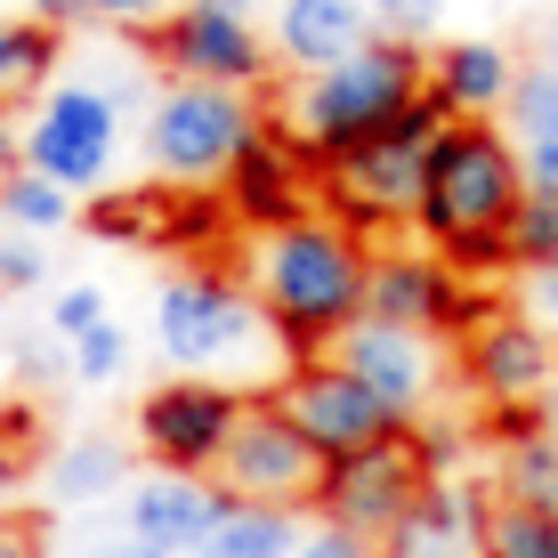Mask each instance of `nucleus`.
Here are the masks:
<instances>
[{"instance_id":"6e6552de","label":"nucleus","mask_w":558,"mask_h":558,"mask_svg":"<svg viewBox=\"0 0 558 558\" xmlns=\"http://www.w3.org/2000/svg\"><path fill=\"white\" fill-rule=\"evenodd\" d=\"M146 41L195 89H259L267 65H276V41L252 25L243 0H186V9H170L162 25L146 33Z\"/></svg>"},{"instance_id":"20e7f679","label":"nucleus","mask_w":558,"mask_h":558,"mask_svg":"<svg viewBox=\"0 0 558 558\" xmlns=\"http://www.w3.org/2000/svg\"><path fill=\"white\" fill-rule=\"evenodd\" d=\"M446 130H453V106L437 98V89H421V106H413L397 130H380L373 146H356V154H340V162H324V170H316V195L332 203L324 219L349 227V235L413 219V203H421V170H429V146L446 138Z\"/></svg>"},{"instance_id":"f3484780","label":"nucleus","mask_w":558,"mask_h":558,"mask_svg":"<svg viewBox=\"0 0 558 558\" xmlns=\"http://www.w3.org/2000/svg\"><path fill=\"white\" fill-rule=\"evenodd\" d=\"M332 364H349V373L364 380V389L380 397L389 413H421V397H429V380H437V349H429V332H397V324H373L364 316L349 340H340V356Z\"/></svg>"},{"instance_id":"412c9836","label":"nucleus","mask_w":558,"mask_h":558,"mask_svg":"<svg viewBox=\"0 0 558 558\" xmlns=\"http://www.w3.org/2000/svg\"><path fill=\"white\" fill-rule=\"evenodd\" d=\"M57 49H65V25H41V16H25V25H0V113L41 98L49 73H57Z\"/></svg>"},{"instance_id":"bb28decb","label":"nucleus","mask_w":558,"mask_h":558,"mask_svg":"<svg viewBox=\"0 0 558 558\" xmlns=\"http://www.w3.org/2000/svg\"><path fill=\"white\" fill-rule=\"evenodd\" d=\"M0 219H9V227H65L73 219V195H65V186H49L41 170L16 162L9 179H0Z\"/></svg>"},{"instance_id":"9b49d317","label":"nucleus","mask_w":558,"mask_h":558,"mask_svg":"<svg viewBox=\"0 0 558 558\" xmlns=\"http://www.w3.org/2000/svg\"><path fill=\"white\" fill-rule=\"evenodd\" d=\"M235 421H243L235 389H219V380H203V373H179L138 405V446L162 461V477H210L219 453H227V437H235Z\"/></svg>"},{"instance_id":"6ab92c4d","label":"nucleus","mask_w":558,"mask_h":558,"mask_svg":"<svg viewBox=\"0 0 558 558\" xmlns=\"http://www.w3.org/2000/svg\"><path fill=\"white\" fill-rule=\"evenodd\" d=\"M227 494L210 486V477H146L138 494H130V534H138L146 550L179 558V550H203L210 526H219Z\"/></svg>"},{"instance_id":"37998d69","label":"nucleus","mask_w":558,"mask_h":558,"mask_svg":"<svg viewBox=\"0 0 558 558\" xmlns=\"http://www.w3.org/2000/svg\"><path fill=\"white\" fill-rule=\"evenodd\" d=\"M16 154H25V146L9 138V113H0V179H9V170H16Z\"/></svg>"},{"instance_id":"f704fd0d","label":"nucleus","mask_w":558,"mask_h":558,"mask_svg":"<svg viewBox=\"0 0 558 558\" xmlns=\"http://www.w3.org/2000/svg\"><path fill=\"white\" fill-rule=\"evenodd\" d=\"M0 558H41V518H33V510L0 518Z\"/></svg>"},{"instance_id":"f8f14e48","label":"nucleus","mask_w":558,"mask_h":558,"mask_svg":"<svg viewBox=\"0 0 558 558\" xmlns=\"http://www.w3.org/2000/svg\"><path fill=\"white\" fill-rule=\"evenodd\" d=\"M25 170H41L49 186H65V195H82V186L106 179L113 162V98L89 82L57 89V98H41V113H33L25 130V154H16Z\"/></svg>"},{"instance_id":"9d476101","label":"nucleus","mask_w":558,"mask_h":558,"mask_svg":"<svg viewBox=\"0 0 558 558\" xmlns=\"http://www.w3.org/2000/svg\"><path fill=\"white\" fill-rule=\"evenodd\" d=\"M364 316L373 324H397V332H453V340H477L502 300L461 283L446 259L429 252H397V259H373V292H364Z\"/></svg>"},{"instance_id":"393cba45","label":"nucleus","mask_w":558,"mask_h":558,"mask_svg":"<svg viewBox=\"0 0 558 558\" xmlns=\"http://www.w3.org/2000/svg\"><path fill=\"white\" fill-rule=\"evenodd\" d=\"M170 203H179L170 186L162 195H113V203L89 210V235H106V243H154L162 235L170 243Z\"/></svg>"},{"instance_id":"2eb2a0df","label":"nucleus","mask_w":558,"mask_h":558,"mask_svg":"<svg viewBox=\"0 0 558 558\" xmlns=\"http://www.w3.org/2000/svg\"><path fill=\"white\" fill-rule=\"evenodd\" d=\"M461 373H470V389L494 405H543V397L558 389V340L543 332V324L526 316H494L477 340H461Z\"/></svg>"},{"instance_id":"79ce46f5","label":"nucleus","mask_w":558,"mask_h":558,"mask_svg":"<svg viewBox=\"0 0 558 558\" xmlns=\"http://www.w3.org/2000/svg\"><path fill=\"white\" fill-rule=\"evenodd\" d=\"M49 373H65V356H49L41 340H25V380H49Z\"/></svg>"},{"instance_id":"4c0bfd02","label":"nucleus","mask_w":558,"mask_h":558,"mask_svg":"<svg viewBox=\"0 0 558 558\" xmlns=\"http://www.w3.org/2000/svg\"><path fill=\"white\" fill-rule=\"evenodd\" d=\"M292 558H380V550H364V543H349V534H332V526H324V534H307V543H300Z\"/></svg>"},{"instance_id":"a19ab883","label":"nucleus","mask_w":558,"mask_h":558,"mask_svg":"<svg viewBox=\"0 0 558 558\" xmlns=\"http://www.w3.org/2000/svg\"><path fill=\"white\" fill-rule=\"evenodd\" d=\"M33 16L41 25H73V16H89V0H33Z\"/></svg>"},{"instance_id":"aec40b11","label":"nucleus","mask_w":558,"mask_h":558,"mask_svg":"<svg viewBox=\"0 0 558 558\" xmlns=\"http://www.w3.org/2000/svg\"><path fill=\"white\" fill-rule=\"evenodd\" d=\"M510 57L494 41H446L429 57V89L453 106V122H486L494 106H510Z\"/></svg>"},{"instance_id":"72a5a7b5","label":"nucleus","mask_w":558,"mask_h":558,"mask_svg":"<svg viewBox=\"0 0 558 558\" xmlns=\"http://www.w3.org/2000/svg\"><path fill=\"white\" fill-rule=\"evenodd\" d=\"M0 283H41V252H33V235H0Z\"/></svg>"},{"instance_id":"dca6fc26","label":"nucleus","mask_w":558,"mask_h":558,"mask_svg":"<svg viewBox=\"0 0 558 558\" xmlns=\"http://www.w3.org/2000/svg\"><path fill=\"white\" fill-rule=\"evenodd\" d=\"M486 510H494V494L477 477H429V494L380 543V558H477L486 550Z\"/></svg>"},{"instance_id":"b1692460","label":"nucleus","mask_w":558,"mask_h":558,"mask_svg":"<svg viewBox=\"0 0 558 558\" xmlns=\"http://www.w3.org/2000/svg\"><path fill=\"white\" fill-rule=\"evenodd\" d=\"M477 558H558V518L510 502V494H494L486 510V550Z\"/></svg>"},{"instance_id":"4468645a","label":"nucleus","mask_w":558,"mask_h":558,"mask_svg":"<svg viewBox=\"0 0 558 558\" xmlns=\"http://www.w3.org/2000/svg\"><path fill=\"white\" fill-rule=\"evenodd\" d=\"M307 179H316V162H307L276 122H259V138L227 162V219L259 227V243L283 235V227L316 219V210H307Z\"/></svg>"},{"instance_id":"c03bdc74","label":"nucleus","mask_w":558,"mask_h":558,"mask_svg":"<svg viewBox=\"0 0 558 558\" xmlns=\"http://www.w3.org/2000/svg\"><path fill=\"white\" fill-rule=\"evenodd\" d=\"M543 429H550V446H558V389L543 397Z\"/></svg>"},{"instance_id":"423d86ee","label":"nucleus","mask_w":558,"mask_h":558,"mask_svg":"<svg viewBox=\"0 0 558 558\" xmlns=\"http://www.w3.org/2000/svg\"><path fill=\"white\" fill-rule=\"evenodd\" d=\"M437 461L421 453V429L389 437V446H364L349 461H324V486H316V510L332 534H349V543L380 550L397 526H405V510L429 494Z\"/></svg>"},{"instance_id":"ddd939ff","label":"nucleus","mask_w":558,"mask_h":558,"mask_svg":"<svg viewBox=\"0 0 558 558\" xmlns=\"http://www.w3.org/2000/svg\"><path fill=\"white\" fill-rule=\"evenodd\" d=\"M259 300H243L227 276H210V267H186V276L162 283V300H154V332H162V356H179L186 373L210 356H227L243 332H252Z\"/></svg>"},{"instance_id":"7ed1b4c3","label":"nucleus","mask_w":558,"mask_h":558,"mask_svg":"<svg viewBox=\"0 0 558 558\" xmlns=\"http://www.w3.org/2000/svg\"><path fill=\"white\" fill-rule=\"evenodd\" d=\"M421 89H429V57H421V41H397L389 33V41H364L349 65L307 73L267 122L324 170V162H340V154L373 146L380 130H397L421 106Z\"/></svg>"},{"instance_id":"8fccbe9b","label":"nucleus","mask_w":558,"mask_h":558,"mask_svg":"<svg viewBox=\"0 0 558 558\" xmlns=\"http://www.w3.org/2000/svg\"><path fill=\"white\" fill-rule=\"evenodd\" d=\"M0 25H9V16H0Z\"/></svg>"},{"instance_id":"1a4fd4ad","label":"nucleus","mask_w":558,"mask_h":558,"mask_svg":"<svg viewBox=\"0 0 558 558\" xmlns=\"http://www.w3.org/2000/svg\"><path fill=\"white\" fill-rule=\"evenodd\" d=\"M276 413L292 421L307 446H316V461H349V453H364V446H389V437L413 429L405 413H389V405H380V397L349 373V364H332V356L292 364V373H283V389H276Z\"/></svg>"},{"instance_id":"e433bc0d","label":"nucleus","mask_w":558,"mask_h":558,"mask_svg":"<svg viewBox=\"0 0 558 558\" xmlns=\"http://www.w3.org/2000/svg\"><path fill=\"white\" fill-rule=\"evenodd\" d=\"M170 0H89V16H113V25H154Z\"/></svg>"},{"instance_id":"c9c22d12","label":"nucleus","mask_w":558,"mask_h":558,"mask_svg":"<svg viewBox=\"0 0 558 558\" xmlns=\"http://www.w3.org/2000/svg\"><path fill=\"white\" fill-rule=\"evenodd\" d=\"M526 162V195H558V146H518Z\"/></svg>"},{"instance_id":"f257e3e1","label":"nucleus","mask_w":558,"mask_h":558,"mask_svg":"<svg viewBox=\"0 0 558 558\" xmlns=\"http://www.w3.org/2000/svg\"><path fill=\"white\" fill-rule=\"evenodd\" d=\"M526 203V162L494 122H453L446 138L429 146V170H421V203L413 227L429 243V259H446L461 283L510 267V219Z\"/></svg>"},{"instance_id":"2f4dec72","label":"nucleus","mask_w":558,"mask_h":558,"mask_svg":"<svg viewBox=\"0 0 558 558\" xmlns=\"http://www.w3.org/2000/svg\"><path fill=\"white\" fill-rule=\"evenodd\" d=\"M106 324V300L89 292V283H73V292H57V340H89Z\"/></svg>"},{"instance_id":"de8ad7c7","label":"nucleus","mask_w":558,"mask_h":558,"mask_svg":"<svg viewBox=\"0 0 558 558\" xmlns=\"http://www.w3.org/2000/svg\"><path fill=\"white\" fill-rule=\"evenodd\" d=\"M16 486V470H9V453H0V494H9Z\"/></svg>"},{"instance_id":"c85d7f7f","label":"nucleus","mask_w":558,"mask_h":558,"mask_svg":"<svg viewBox=\"0 0 558 558\" xmlns=\"http://www.w3.org/2000/svg\"><path fill=\"white\" fill-rule=\"evenodd\" d=\"M510 267H534V276H550L558 267V195H526L510 219Z\"/></svg>"},{"instance_id":"f03ea898","label":"nucleus","mask_w":558,"mask_h":558,"mask_svg":"<svg viewBox=\"0 0 558 558\" xmlns=\"http://www.w3.org/2000/svg\"><path fill=\"white\" fill-rule=\"evenodd\" d=\"M252 283H259V316L276 324L283 356L316 364L324 349H340L364 324L373 252H364V235H349V227H332V219H300V227H283V235L259 243Z\"/></svg>"},{"instance_id":"c756f323","label":"nucleus","mask_w":558,"mask_h":558,"mask_svg":"<svg viewBox=\"0 0 558 558\" xmlns=\"http://www.w3.org/2000/svg\"><path fill=\"white\" fill-rule=\"evenodd\" d=\"M73 349H82V356H73V373H82V380H122V364H130V332H122V324H98V332L73 340Z\"/></svg>"},{"instance_id":"39448f33","label":"nucleus","mask_w":558,"mask_h":558,"mask_svg":"<svg viewBox=\"0 0 558 558\" xmlns=\"http://www.w3.org/2000/svg\"><path fill=\"white\" fill-rule=\"evenodd\" d=\"M267 113L243 98V89H195V82H170L146 113V162L162 170L170 186H203V179H227L243 146L259 138Z\"/></svg>"},{"instance_id":"7c9ffc66","label":"nucleus","mask_w":558,"mask_h":558,"mask_svg":"<svg viewBox=\"0 0 558 558\" xmlns=\"http://www.w3.org/2000/svg\"><path fill=\"white\" fill-rule=\"evenodd\" d=\"M0 453H9L16 477L41 461V421H33V405H0Z\"/></svg>"},{"instance_id":"58836bf2","label":"nucleus","mask_w":558,"mask_h":558,"mask_svg":"<svg viewBox=\"0 0 558 558\" xmlns=\"http://www.w3.org/2000/svg\"><path fill=\"white\" fill-rule=\"evenodd\" d=\"M526 324H543V332H558V267H550V276H534V300H526Z\"/></svg>"},{"instance_id":"a878e982","label":"nucleus","mask_w":558,"mask_h":558,"mask_svg":"<svg viewBox=\"0 0 558 558\" xmlns=\"http://www.w3.org/2000/svg\"><path fill=\"white\" fill-rule=\"evenodd\" d=\"M502 494L526 502V510H543V518H558V446H550V437L502 453Z\"/></svg>"},{"instance_id":"a18cd8bd","label":"nucleus","mask_w":558,"mask_h":558,"mask_svg":"<svg viewBox=\"0 0 558 558\" xmlns=\"http://www.w3.org/2000/svg\"><path fill=\"white\" fill-rule=\"evenodd\" d=\"M98 558H162V550H146V543H130V550H98Z\"/></svg>"},{"instance_id":"5701e85b","label":"nucleus","mask_w":558,"mask_h":558,"mask_svg":"<svg viewBox=\"0 0 558 558\" xmlns=\"http://www.w3.org/2000/svg\"><path fill=\"white\" fill-rule=\"evenodd\" d=\"M49 477H57V502H98V494L130 486V461L113 437H73V446H57Z\"/></svg>"},{"instance_id":"cd10ccee","label":"nucleus","mask_w":558,"mask_h":558,"mask_svg":"<svg viewBox=\"0 0 558 558\" xmlns=\"http://www.w3.org/2000/svg\"><path fill=\"white\" fill-rule=\"evenodd\" d=\"M510 122L518 146H558V65H534L510 82Z\"/></svg>"},{"instance_id":"4be33fe9","label":"nucleus","mask_w":558,"mask_h":558,"mask_svg":"<svg viewBox=\"0 0 558 558\" xmlns=\"http://www.w3.org/2000/svg\"><path fill=\"white\" fill-rule=\"evenodd\" d=\"M300 550V518L292 510H259V502H227L210 543L195 558H292Z\"/></svg>"},{"instance_id":"0eeeda50","label":"nucleus","mask_w":558,"mask_h":558,"mask_svg":"<svg viewBox=\"0 0 558 558\" xmlns=\"http://www.w3.org/2000/svg\"><path fill=\"white\" fill-rule=\"evenodd\" d=\"M210 486L227 494V502H259V510H307L324 486V461L316 446L292 429V421L276 413V397H243V421L235 437H227L219 470H210Z\"/></svg>"},{"instance_id":"09e8293b","label":"nucleus","mask_w":558,"mask_h":558,"mask_svg":"<svg viewBox=\"0 0 558 558\" xmlns=\"http://www.w3.org/2000/svg\"><path fill=\"white\" fill-rule=\"evenodd\" d=\"M252 9H283V0H252Z\"/></svg>"},{"instance_id":"a211bd4d","label":"nucleus","mask_w":558,"mask_h":558,"mask_svg":"<svg viewBox=\"0 0 558 558\" xmlns=\"http://www.w3.org/2000/svg\"><path fill=\"white\" fill-rule=\"evenodd\" d=\"M267 41H276L283 65L332 73V65H349L364 41H380V33H373V9H364V0H283Z\"/></svg>"},{"instance_id":"473e14b6","label":"nucleus","mask_w":558,"mask_h":558,"mask_svg":"<svg viewBox=\"0 0 558 558\" xmlns=\"http://www.w3.org/2000/svg\"><path fill=\"white\" fill-rule=\"evenodd\" d=\"M486 437H494L502 453H510V446H534V437H550V429H543V405H494V413H486Z\"/></svg>"},{"instance_id":"49530a36","label":"nucleus","mask_w":558,"mask_h":558,"mask_svg":"<svg viewBox=\"0 0 558 558\" xmlns=\"http://www.w3.org/2000/svg\"><path fill=\"white\" fill-rule=\"evenodd\" d=\"M364 9H373V16H397V9H405V0H364Z\"/></svg>"},{"instance_id":"ea45409f","label":"nucleus","mask_w":558,"mask_h":558,"mask_svg":"<svg viewBox=\"0 0 558 558\" xmlns=\"http://www.w3.org/2000/svg\"><path fill=\"white\" fill-rule=\"evenodd\" d=\"M437 9H446V0H405V9H397V41H413V33L429 25Z\"/></svg>"}]
</instances>
